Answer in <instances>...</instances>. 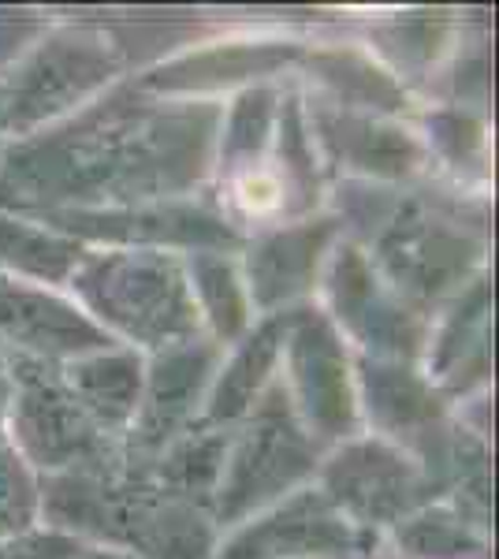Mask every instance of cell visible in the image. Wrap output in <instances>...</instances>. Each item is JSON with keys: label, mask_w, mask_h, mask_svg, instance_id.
<instances>
[{"label": "cell", "mask_w": 499, "mask_h": 559, "mask_svg": "<svg viewBox=\"0 0 499 559\" xmlns=\"http://www.w3.org/2000/svg\"><path fill=\"white\" fill-rule=\"evenodd\" d=\"M71 287L86 302L90 318L112 324L120 336L171 350L194 344L202 310L194 302L187 269L161 250H112L83 258Z\"/></svg>", "instance_id": "1"}, {"label": "cell", "mask_w": 499, "mask_h": 559, "mask_svg": "<svg viewBox=\"0 0 499 559\" xmlns=\"http://www.w3.org/2000/svg\"><path fill=\"white\" fill-rule=\"evenodd\" d=\"M4 358L15 377L8 432L26 452V459L45 471L105 474L108 432L68 392V384L60 381V369H49V362H38V358Z\"/></svg>", "instance_id": "2"}, {"label": "cell", "mask_w": 499, "mask_h": 559, "mask_svg": "<svg viewBox=\"0 0 499 559\" xmlns=\"http://www.w3.org/2000/svg\"><path fill=\"white\" fill-rule=\"evenodd\" d=\"M116 336L90 313L75 310L38 284L0 276V350L38 362H75L86 355L112 350Z\"/></svg>", "instance_id": "3"}, {"label": "cell", "mask_w": 499, "mask_h": 559, "mask_svg": "<svg viewBox=\"0 0 499 559\" xmlns=\"http://www.w3.org/2000/svg\"><path fill=\"white\" fill-rule=\"evenodd\" d=\"M313 471V444L306 440V429H298L292 414L272 400V407L258 414V421L247 429L231 459H224L221 471V519L242 515L253 503L292 489L298 477Z\"/></svg>", "instance_id": "4"}, {"label": "cell", "mask_w": 499, "mask_h": 559, "mask_svg": "<svg viewBox=\"0 0 499 559\" xmlns=\"http://www.w3.org/2000/svg\"><path fill=\"white\" fill-rule=\"evenodd\" d=\"M421 474L406 455L380 440L347 444L324 466V496L354 522H392L414 508Z\"/></svg>", "instance_id": "5"}, {"label": "cell", "mask_w": 499, "mask_h": 559, "mask_svg": "<svg viewBox=\"0 0 499 559\" xmlns=\"http://www.w3.org/2000/svg\"><path fill=\"white\" fill-rule=\"evenodd\" d=\"M295 332L287 336V366H292L295 407L306 414L310 429L321 437H343L354 418L347 355L340 336L324 318H298Z\"/></svg>", "instance_id": "6"}, {"label": "cell", "mask_w": 499, "mask_h": 559, "mask_svg": "<svg viewBox=\"0 0 499 559\" xmlns=\"http://www.w3.org/2000/svg\"><path fill=\"white\" fill-rule=\"evenodd\" d=\"M112 71V57L102 41H52L23 68V79L12 83L8 97V128H23L49 112L79 102Z\"/></svg>", "instance_id": "7"}, {"label": "cell", "mask_w": 499, "mask_h": 559, "mask_svg": "<svg viewBox=\"0 0 499 559\" xmlns=\"http://www.w3.org/2000/svg\"><path fill=\"white\" fill-rule=\"evenodd\" d=\"M351 530L343 526V515L329 503L324 492H298L287 500L272 519L247 530L228 556L221 559H292V556H317L329 548H347Z\"/></svg>", "instance_id": "8"}, {"label": "cell", "mask_w": 499, "mask_h": 559, "mask_svg": "<svg viewBox=\"0 0 499 559\" xmlns=\"http://www.w3.org/2000/svg\"><path fill=\"white\" fill-rule=\"evenodd\" d=\"M60 381L108 437L131 426L142 407V362L134 350H102L60 366Z\"/></svg>", "instance_id": "9"}, {"label": "cell", "mask_w": 499, "mask_h": 559, "mask_svg": "<svg viewBox=\"0 0 499 559\" xmlns=\"http://www.w3.org/2000/svg\"><path fill=\"white\" fill-rule=\"evenodd\" d=\"M213 373V350L202 344H183L165 350L161 366L153 369L150 388L142 395V407L131 426H139V437L146 444L161 448L176 432L179 421L194 407L198 392Z\"/></svg>", "instance_id": "10"}, {"label": "cell", "mask_w": 499, "mask_h": 559, "mask_svg": "<svg viewBox=\"0 0 499 559\" xmlns=\"http://www.w3.org/2000/svg\"><path fill=\"white\" fill-rule=\"evenodd\" d=\"M287 324H292V318H284V313L269 318L258 329V336H250L247 347L231 358V366L221 373V384H216V392H213V403H209V414H213L216 421L239 418L242 411L253 407V400L261 395V384L269 381L265 369L276 362L280 350H284L280 344L287 340Z\"/></svg>", "instance_id": "11"}, {"label": "cell", "mask_w": 499, "mask_h": 559, "mask_svg": "<svg viewBox=\"0 0 499 559\" xmlns=\"http://www.w3.org/2000/svg\"><path fill=\"white\" fill-rule=\"evenodd\" d=\"M317 236L313 228H295L280 231L269 242H261L258 258H250V295L253 302L269 306L276 299H287L298 287H306L302 280L313 269L317 254Z\"/></svg>", "instance_id": "12"}, {"label": "cell", "mask_w": 499, "mask_h": 559, "mask_svg": "<svg viewBox=\"0 0 499 559\" xmlns=\"http://www.w3.org/2000/svg\"><path fill=\"white\" fill-rule=\"evenodd\" d=\"M0 258L12 269H23L26 276H34V284H60L71 280V273L83 261L79 242L60 239L45 228H34L26 221H12V216H0Z\"/></svg>", "instance_id": "13"}, {"label": "cell", "mask_w": 499, "mask_h": 559, "mask_svg": "<svg viewBox=\"0 0 499 559\" xmlns=\"http://www.w3.org/2000/svg\"><path fill=\"white\" fill-rule=\"evenodd\" d=\"M38 508L41 496L34 489L23 459L0 444V540L31 534Z\"/></svg>", "instance_id": "14"}, {"label": "cell", "mask_w": 499, "mask_h": 559, "mask_svg": "<svg viewBox=\"0 0 499 559\" xmlns=\"http://www.w3.org/2000/svg\"><path fill=\"white\" fill-rule=\"evenodd\" d=\"M86 548L63 534H23L0 540V559H79Z\"/></svg>", "instance_id": "15"}, {"label": "cell", "mask_w": 499, "mask_h": 559, "mask_svg": "<svg viewBox=\"0 0 499 559\" xmlns=\"http://www.w3.org/2000/svg\"><path fill=\"white\" fill-rule=\"evenodd\" d=\"M12 400H15V377L8 369V358L0 355V444L8 437V414H12Z\"/></svg>", "instance_id": "16"}, {"label": "cell", "mask_w": 499, "mask_h": 559, "mask_svg": "<svg viewBox=\"0 0 499 559\" xmlns=\"http://www.w3.org/2000/svg\"><path fill=\"white\" fill-rule=\"evenodd\" d=\"M79 559H134V556H120V552H83Z\"/></svg>", "instance_id": "17"}, {"label": "cell", "mask_w": 499, "mask_h": 559, "mask_svg": "<svg viewBox=\"0 0 499 559\" xmlns=\"http://www.w3.org/2000/svg\"><path fill=\"white\" fill-rule=\"evenodd\" d=\"M8 128V97H4V90H0V134H4Z\"/></svg>", "instance_id": "18"}]
</instances>
